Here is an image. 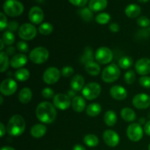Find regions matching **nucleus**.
<instances>
[{
	"label": "nucleus",
	"mask_w": 150,
	"mask_h": 150,
	"mask_svg": "<svg viewBox=\"0 0 150 150\" xmlns=\"http://www.w3.org/2000/svg\"><path fill=\"white\" fill-rule=\"evenodd\" d=\"M142 13V9L140 6L136 4H131L127 6L125 8L126 16L130 18H135L140 16Z\"/></svg>",
	"instance_id": "5701e85b"
},
{
	"label": "nucleus",
	"mask_w": 150,
	"mask_h": 150,
	"mask_svg": "<svg viewBox=\"0 0 150 150\" xmlns=\"http://www.w3.org/2000/svg\"><path fill=\"white\" fill-rule=\"evenodd\" d=\"M110 95L117 100H123L127 96V92L123 86L115 85L110 89Z\"/></svg>",
	"instance_id": "f3484780"
},
{
	"label": "nucleus",
	"mask_w": 150,
	"mask_h": 150,
	"mask_svg": "<svg viewBox=\"0 0 150 150\" xmlns=\"http://www.w3.org/2000/svg\"><path fill=\"white\" fill-rule=\"evenodd\" d=\"M148 150H150V144H149V146H148Z\"/></svg>",
	"instance_id": "052dcab7"
},
{
	"label": "nucleus",
	"mask_w": 150,
	"mask_h": 150,
	"mask_svg": "<svg viewBox=\"0 0 150 150\" xmlns=\"http://www.w3.org/2000/svg\"><path fill=\"white\" fill-rule=\"evenodd\" d=\"M30 77V73L26 68H21L15 73V78L18 81H26Z\"/></svg>",
	"instance_id": "c85d7f7f"
},
{
	"label": "nucleus",
	"mask_w": 150,
	"mask_h": 150,
	"mask_svg": "<svg viewBox=\"0 0 150 150\" xmlns=\"http://www.w3.org/2000/svg\"><path fill=\"white\" fill-rule=\"evenodd\" d=\"M121 71L116 64L107 66L102 73V79L105 83H113L120 78Z\"/></svg>",
	"instance_id": "39448f33"
},
{
	"label": "nucleus",
	"mask_w": 150,
	"mask_h": 150,
	"mask_svg": "<svg viewBox=\"0 0 150 150\" xmlns=\"http://www.w3.org/2000/svg\"><path fill=\"white\" fill-rule=\"evenodd\" d=\"M42 95L45 99H51V98H54V96H55L54 95V91L52 89L48 87H46L42 89Z\"/></svg>",
	"instance_id": "a19ab883"
},
{
	"label": "nucleus",
	"mask_w": 150,
	"mask_h": 150,
	"mask_svg": "<svg viewBox=\"0 0 150 150\" xmlns=\"http://www.w3.org/2000/svg\"><path fill=\"white\" fill-rule=\"evenodd\" d=\"M143 135L144 130L140 124L133 123L127 127V136L132 142H139L143 137Z\"/></svg>",
	"instance_id": "1a4fd4ad"
},
{
	"label": "nucleus",
	"mask_w": 150,
	"mask_h": 150,
	"mask_svg": "<svg viewBox=\"0 0 150 150\" xmlns=\"http://www.w3.org/2000/svg\"><path fill=\"white\" fill-rule=\"evenodd\" d=\"M103 139L105 144L110 147H115L120 143V136L112 130H106L104 131L103 135Z\"/></svg>",
	"instance_id": "4468645a"
},
{
	"label": "nucleus",
	"mask_w": 150,
	"mask_h": 150,
	"mask_svg": "<svg viewBox=\"0 0 150 150\" xmlns=\"http://www.w3.org/2000/svg\"><path fill=\"white\" fill-rule=\"evenodd\" d=\"M0 61H1V69L0 72L4 73L8 69L9 65H10V62L9 61L8 55L6 54L4 51H1L0 53Z\"/></svg>",
	"instance_id": "7c9ffc66"
},
{
	"label": "nucleus",
	"mask_w": 150,
	"mask_h": 150,
	"mask_svg": "<svg viewBox=\"0 0 150 150\" xmlns=\"http://www.w3.org/2000/svg\"><path fill=\"white\" fill-rule=\"evenodd\" d=\"M137 24L141 27H148L150 25V20L146 16H141L137 19Z\"/></svg>",
	"instance_id": "58836bf2"
},
{
	"label": "nucleus",
	"mask_w": 150,
	"mask_h": 150,
	"mask_svg": "<svg viewBox=\"0 0 150 150\" xmlns=\"http://www.w3.org/2000/svg\"><path fill=\"white\" fill-rule=\"evenodd\" d=\"M101 92V86L99 83L91 82L86 84L82 89V95L83 98L88 100H93L99 97Z\"/></svg>",
	"instance_id": "423d86ee"
},
{
	"label": "nucleus",
	"mask_w": 150,
	"mask_h": 150,
	"mask_svg": "<svg viewBox=\"0 0 150 150\" xmlns=\"http://www.w3.org/2000/svg\"><path fill=\"white\" fill-rule=\"evenodd\" d=\"M1 150H16L14 148L11 147V146H3Z\"/></svg>",
	"instance_id": "864d4df0"
},
{
	"label": "nucleus",
	"mask_w": 150,
	"mask_h": 150,
	"mask_svg": "<svg viewBox=\"0 0 150 150\" xmlns=\"http://www.w3.org/2000/svg\"><path fill=\"white\" fill-rule=\"evenodd\" d=\"M110 19H111V16H110V15L108 13H100L95 18V20H96L97 23L101 25L108 23L110 21Z\"/></svg>",
	"instance_id": "e433bc0d"
},
{
	"label": "nucleus",
	"mask_w": 150,
	"mask_h": 150,
	"mask_svg": "<svg viewBox=\"0 0 150 150\" xmlns=\"http://www.w3.org/2000/svg\"><path fill=\"white\" fill-rule=\"evenodd\" d=\"M27 62V57L25 54L21 53V54H16V55L12 57L11 59H10V64L12 67L18 69L26 65Z\"/></svg>",
	"instance_id": "a211bd4d"
},
{
	"label": "nucleus",
	"mask_w": 150,
	"mask_h": 150,
	"mask_svg": "<svg viewBox=\"0 0 150 150\" xmlns=\"http://www.w3.org/2000/svg\"><path fill=\"white\" fill-rule=\"evenodd\" d=\"M0 136H1V138L3 137V136H4V134H5L6 133V128L5 127H4V124H3L2 122L0 123Z\"/></svg>",
	"instance_id": "3c124183"
},
{
	"label": "nucleus",
	"mask_w": 150,
	"mask_h": 150,
	"mask_svg": "<svg viewBox=\"0 0 150 150\" xmlns=\"http://www.w3.org/2000/svg\"><path fill=\"white\" fill-rule=\"evenodd\" d=\"M104 122L109 127L115 125L117 122V116L114 111L108 110L104 115Z\"/></svg>",
	"instance_id": "bb28decb"
},
{
	"label": "nucleus",
	"mask_w": 150,
	"mask_h": 150,
	"mask_svg": "<svg viewBox=\"0 0 150 150\" xmlns=\"http://www.w3.org/2000/svg\"><path fill=\"white\" fill-rule=\"evenodd\" d=\"M109 29L113 32H117L120 31V26L117 23H111L109 25Z\"/></svg>",
	"instance_id": "de8ad7c7"
},
{
	"label": "nucleus",
	"mask_w": 150,
	"mask_h": 150,
	"mask_svg": "<svg viewBox=\"0 0 150 150\" xmlns=\"http://www.w3.org/2000/svg\"><path fill=\"white\" fill-rule=\"evenodd\" d=\"M135 80H136V74L133 70H128L125 74V81L127 84H133L135 82Z\"/></svg>",
	"instance_id": "4c0bfd02"
},
{
	"label": "nucleus",
	"mask_w": 150,
	"mask_h": 150,
	"mask_svg": "<svg viewBox=\"0 0 150 150\" xmlns=\"http://www.w3.org/2000/svg\"><path fill=\"white\" fill-rule=\"evenodd\" d=\"M120 114H121L122 118L126 122H133L136 118V113L130 108H122Z\"/></svg>",
	"instance_id": "cd10ccee"
},
{
	"label": "nucleus",
	"mask_w": 150,
	"mask_h": 150,
	"mask_svg": "<svg viewBox=\"0 0 150 150\" xmlns=\"http://www.w3.org/2000/svg\"><path fill=\"white\" fill-rule=\"evenodd\" d=\"M17 48L22 53H26L29 51V46L24 41H19L17 43Z\"/></svg>",
	"instance_id": "37998d69"
},
{
	"label": "nucleus",
	"mask_w": 150,
	"mask_h": 150,
	"mask_svg": "<svg viewBox=\"0 0 150 150\" xmlns=\"http://www.w3.org/2000/svg\"><path fill=\"white\" fill-rule=\"evenodd\" d=\"M108 5L107 0H90L89 2V8L92 12H99L106 8Z\"/></svg>",
	"instance_id": "412c9836"
},
{
	"label": "nucleus",
	"mask_w": 150,
	"mask_h": 150,
	"mask_svg": "<svg viewBox=\"0 0 150 150\" xmlns=\"http://www.w3.org/2000/svg\"><path fill=\"white\" fill-rule=\"evenodd\" d=\"M73 150H86L83 147L82 145L81 144H76L74 146H73Z\"/></svg>",
	"instance_id": "603ef678"
},
{
	"label": "nucleus",
	"mask_w": 150,
	"mask_h": 150,
	"mask_svg": "<svg viewBox=\"0 0 150 150\" xmlns=\"http://www.w3.org/2000/svg\"><path fill=\"white\" fill-rule=\"evenodd\" d=\"M83 142L86 146L89 147H95L99 144V139L98 136L94 134H88L83 138Z\"/></svg>",
	"instance_id": "c756f323"
},
{
	"label": "nucleus",
	"mask_w": 150,
	"mask_h": 150,
	"mask_svg": "<svg viewBox=\"0 0 150 150\" xmlns=\"http://www.w3.org/2000/svg\"><path fill=\"white\" fill-rule=\"evenodd\" d=\"M0 16H1V21H0V30L3 31L6 27H7V19L5 15L3 13H0Z\"/></svg>",
	"instance_id": "c03bdc74"
},
{
	"label": "nucleus",
	"mask_w": 150,
	"mask_h": 150,
	"mask_svg": "<svg viewBox=\"0 0 150 150\" xmlns=\"http://www.w3.org/2000/svg\"><path fill=\"white\" fill-rule=\"evenodd\" d=\"M26 128V122L23 117L15 114L9 120L7 125V132L10 136H19L23 134Z\"/></svg>",
	"instance_id": "f03ea898"
},
{
	"label": "nucleus",
	"mask_w": 150,
	"mask_h": 150,
	"mask_svg": "<svg viewBox=\"0 0 150 150\" xmlns=\"http://www.w3.org/2000/svg\"><path fill=\"white\" fill-rule=\"evenodd\" d=\"M72 4L77 7H83L88 2V0H68Z\"/></svg>",
	"instance_id": "a18cd8bd"
},
{
	"label": "nucleus",
	"mask_w": 150,
	"mask_h": 150,
	"mask_svg": "<svg viewBox=\"0 0 150 150\" xmlns=\"http://www.w3.org/2000/svg\"><path fill=\"white\" fill-rule=\"evenodd\" d=\"M136 72L141 76H146L150 73V59L149 58H142L135 64Z\"/></svg>",
	"instance_id": "2eb2a0df"
},
{
	"label": "nucleus",
	"mask_w": 150,
	"mask_h": 150,
	"mask_svg": "<svg viewBox=\"0 0 150 150\" xmlns=\"http://www.w3.org/2000/svg\"><path fill=\"white\" fill-rule=\"evenodd\" d=\"M37 35V29L32 23L22 24L18 29V36L23 40H31Z\"/></svg>",
	"instance_id": "0eeeda50"
},
{
	"label": "nucleus",
	"mask_w": 150,
	"mask_h": 150,
	"mask_svg": "<svg viewBox=\"0 0 150 150\" xmlns=\"http://www.w3.org/2000/svg\"><path fill=\"white\" fill-rule=\"evenodd\" d=\"M139 122H140L141 124H144L145 122V119L144 118H142L139 120Z\"/></svg>",
	"instance_id": "4d7b16f0"
},
{
	"label": "nucleus",
	"mask_w": 150,
	"mask_h": 150,
	"mask_svg": "<svg viewBox=\"0 0 150 150\" xmlns=\"http://www.w3.org/2000/svg\"><path fill=\"white\" fill-rule=\"evenodd\" d=\"M44 18V13L42 9L38 6H34L29 12V19L34 24H40Z\"/></svg>",
	"instance_id": "dca6fc26"
},
{
	"label": "nucleus",
	"mask_w": 150,
	"mask_h": 150,
	"mask_svg": "<svg viewBox=\"0 0 150 150\" xmlns=\"http://www.w3.org/2000/svg\"><path fill=\"white\" fill-rule=\"evenodd\" d=\"M85 70L86 73L92 76H97L100 73V67L97 62L94 61L89 62L85 64Z\"/></svg>",
	"instance_id": "b1692460"
},
{
	"label": "nucleus",
	"mask_w": 150,
	"mask_h": 150,
	"mask_svg": "<svg viewBox=\"0 0 150 150\" xmlns=\"http://www.w3.org/2000/svg\"><path fill=\"white\" fill-rule=\"evenodd\" d=\"M61 73L62 76H64V77L69 78L73 75V73H74V69L72 67H70V66H66V67H64L62 69Z\"/></svg>",
	"instance_id": "ea45409f"
},
{
	"label": "nucleus",
	"mask_w": 150,
	"mask_h": 150,
	"mask_svg": "<svg viewBox=\"0 0 150 150\" xmlns=\"http://www.w3.org/2000/svg\"><path fill=\"white\" fill-rule=\"evenodd\" d=\"M95 59L100 64H108L113 59V52L107 47H100L95 51Z\"/></svg>",
	"instance_id": "6e6552de"
},
{
	"label": "nucleus",
	"mask_w": 150,
	"mask_h": 150,
	"mask_svg": "<svg viewBox=\"0 0 150 150\" xmlns=\"http://www.w3.org/2000/svg\"><path fill=\"white\" fill-rule=\"evenodd\" d=\"M101 111H102V107L99 103H97L89 104L86 108V114L91 117H95L98 116L100 114Z\"/></svg>",
	"instance_id": "a878e982"
},
{
	"label": "nucleus",
	"mask_w": 150,
	"mask_h": 150,
	"mask_svg": "<svg viewBox=\"0 0 150 150\" xmlns=\"http://www.w3.org/2000/svg\"><path fill=\"white\" fill-rule=\"evenodd\" d=\"M60 76H61V73L58 68L55 67H50L44 72L42 79L45 83L51 85L57 83L59 80Z\"/></svg>",
	"instance_id": "9d476101"
},
{
	"label": "nucleus",
	"mask_w": 150,
	"mask_h": 150,
	"mask_svg": "<svg viewBox=\"0 0 150 150\" xmlns=\"http://www.w3.org/2000/svg\"><path fill=\"white\" fill-rule=\"evenodd\" d=\"M75 95H76V94H75V91H69L68 92V96L70 97V98L74 97Z\"/></svg>",
	"instance_id": "5fc2aeb1"
},
{
	"label": "nucleus",
	"mask_w": 150,
	"mask_h": 150,
	"mask_svg": "<svg viewBox=\"0 0 150 150\" xmlns=\"http://www.w3.org/2000/svg\"><path fill=\"white\" fill-rule=\"evenodd\" d=\"M138 1L141 3H146L147 2V1H149V0H138Z\"/></svg>",
	"instance_id": "13d9d810"
},
{
	"label": "nucleus",
	"mask_w": 150,
	"mask_h": 150,
	"mask_svg": "<svg viewBox=\"0 0 150 150\" xmlns=\"http://www.w3.org/2000/svg\"><path fill=\"white\" fill-rule=\"evenodd\" d=\"M36 116L41 122L44 124H51L57 117L55 106L47 101L40 103L36 108Z\"/></svg>",
	"instance_id": "f257e3e1"
},
{
	"label": "nucleus",
	"mask_w": 150,
	"mask_h": 150,
	"mask_svg": "<svg viewBox=\"0 0 150 150\" xmlns=\"http://www.w3.org/2000/svg\"><path fill=\"white\" fill-rule=\"evenodd\" d=\"M133 105L138 109H145L150 106V96L144 93L136 95L133 99Z\"/></svg>",
	"instance_id": "ddd939ff"
},
{
	"label": "nucleus",
	"mask_w": 150,
	"mask_h": 150,
	"mask_svg": "<svg viewBox=\"0 0 150 150\" xmlns=\"http://www.w3.org/2000/svg\"><path fill=\"white\" fill-rule=\"evenodd\" d=\"M72 107L76 112L81 113L86 108V101L81 96H76L72 100Z\"/></svg>",
	"instance_id": "aec40b11"
},
{
	"label": "nucleus",
	"mask_w": 150,
	"mask_h": 150,
	"mask_svg": "<svg viewBox=\"0 0 150 150\" xmlns=\"http://www.w3.org/2000/svg\"><path fill=\"white\" fill-rule=\"evenodd\" d=\"M0 42H1V46H0V51H2V50L4 49V42H3L2 40H0Z\"/></svg>",
	"instance_id": "6e6d98bb"
},
{
	"label": "nucleus",
	"mask_w": 150,
	"mask_h": 150,
	"mask_svg": "<svg viewBox=\"0 0 150 150\" xmlns=\"http://www.w3.org/2000/svg\"><path fill=\"white\" fill-rule=\"evenodd\" d=\"M5 52L7 55L12 56L16 53V48H15L13 46H8L7 48H6Z\"/></svg>",
	"instance_id": "09e8293b"
},
{
	"label": "nucleus",
	"mask_w": 150,
	"mask_h": 150,
	"mask_svg": "<svg viewBox=\"0 0 150 150\" xmlns=\"http://www.w3.org/2000/svg\"><path fill=\"white\" fill-rule=\"evenodd\" d=\"M47 132V127L45 125L43 124H37L32 126L31 128L30 133L31 135L34 138L39 139V138L42 137L45 135Z\"/></svg>",
	"instance_id": "4be33fe9"
},
{
	"label": "nucleus",
	"mask_w": 150,
	"mask_h": 150,
	"mask_svg": "<svg viewBox=\"0 0 150 150\" xmlns=\"http://www.w3.org/2000/svg\"><path fill=\"white\" fill-rule=\"evenodd\" d=\"M15 39H16L15 35L10 31H6L3 34L2 38H1V40L4 42V44L7 45H11L15 42Z\"/></svg>",
	"instance_id": "f704fd0d"
},
{
	"label": "nucleus",
	"mask_w": 150,
	"mask_h": 150,
	"mask_svg": "<svg viewBox=\"0 0 150 150\" xmlns=\"http://www.w3.org/2000/svg\"><path fill=\"white\" fill-rule=\"evenodd\" d=\"M32 92L29 88L24 87L19 92L18 100L21 103L27 104L32 100Z\"/></svg>",
	"instance_id": "393cba45"
},
{
	"label": "nucleus",
	"mask_w": 150,
	"mask_h": 150,
	"mask_svg": "<svg viewBox=\"0 0 150 150\" xmlns=\"http://www.w3.org/2000/svg\"><path fill=\"white\" fill-rule=\"evenodd\" d=\"M23 5L17 0H7L3 5V10L7 16L17 17L23 13Z\"/></svg>",
	"instance_id": "7ed1b4c3"
},
{
	"label": "nucleus",
	"mask_w": 150,
	"mask_h": 150,
	"mask_svg": "<svg viewBox=\"0 0 150 150\" xmlns=\"http://www.w3.org/2000/svg\"><path fill=\"white\" fill-rule=\"evenodd\" d=\"M139 83L141 86L146 89H150V77L146 76H142L139 79Z\"/></svg>",
	"instance_id": "79ce46f5"
},
{
	"label": "nucleus",
	"mask_w": 150,
	"mask_h": 150,
	"mask_svg": "<svg viewBox=\"0 0 150 150\" xmlns=\"http://www.w3.org/2000/svg\"><path fill=\"white\" fill-rule=\"evenodd\" d=\"M144 130L145 133H146L147 136H150V121L147 122L145 124L144 128Z\"/></svg>",
	"instance_id": "8fccbe9b"
},
{
	"label": "nucleus",
	"mask_w": 150,
	"mask_h": 150,
	"mask_svg": "<svg viewBox=\"0 0 150 150\" xmlns=\"http://www.w3.org/2000/svg\"><path fill=\"white\" fill-rule=\"evenodd\" d=\"M49 57V52L47 48L40 46L32 50L29 54V59L33 63L40 64L45 62Z\"/></svg>",
	"instance_id": "20e7f679"
},
{
	"label": "nucleus",
	"mask_w": 150,
	"mask_h": 150,
	"mask_svg": "<svg viewBox=\"0 0 150 150\" xmlns=\"http://www.w3.org/2000/svg\"><path fill=\"white\" fill-rule=\"evenodd\" d=\"M53 29V25L51 23H48V22H45V23H41V25H40L39 26V32L42 35H49L50 34L52 33Z\"/></svg>",
	"instance_id": "473e14b6"
},
{
	"label": "nucleus",
	"mask_w": 150,
	"mask_h": 150,
	"mask_svg": "<svg viewBox=\"0 0 150 150\" xmlns=\"http://www.w3.org/2000/svg\"><path fill=\"white\" fill-rule=\"evenodd\" d=\"M0 101H1V102H0V105H2V103H3V98H2V96L0 97Z\"/></svg>",
	"instance_id": "bf43d9fd"
},
{
	"label": "nucleus",
	"mask_w": 150,
	"mask_h": 150,
	"mask_svg": "<svg viewBox=\"0 0 150 150\" xmlns=\"http://www.w3.org/2000/svg\"><path fill=\"white\" fill-rule=\"evenodd\" d=\"M79 15L83 21L89 22L93 19V13L92 11L88 7H83L79 10Z\"/></svg>",
	"instance_id": "72a5a7b5"
},
{
	"label": "nucleus",
	"mask_w": 150,
	"mask_h": 150,
	"mask_svg": "<svg viewBox=\"0 0 150 150\" xmlns=\"http://www.w3.org/2000/svg\"><path fill=\"white\" fill-rule=\"evenodd\" d=\"M18 84L16 81L12 79H6L1 82L0 91L4 96H10L16 92Z\"/></svg>",
	"instance_id": "9b49d317"
},
{
	"label": "nucleus",
	"mask_w": 150,
	"mask_h": 150,
	"mask_svg": "<svg viewBox=\"0 0 150 150\" xmlns=\"http://www.w3.org/2000/svg\"><path fill=\"white\" fill-rule=\"evenodd\" d=\"M93 54L90 47H86L83 51V54L81 57V62L83 63H87L89 62L93 61Z\"/></svg>",
	"instance_id": "c9c22d12"
},
{
	"label": "nucleus",
	"mask_w": 150,
	"mask_h": 150,
	"mask_svg": "<svg viewBox=\"0 0 150 150\" xmlns=\"http://www.w3.org/2000/svg\"><path fill=\"white\" fill-rule=\"evenodd\" d=\"M7 29H8V31H10V32H15L18 29V23L17 21H10V23L7 25Z\"/></svg>",
	"instance_id": "49530a36"
},
{
	"label": "nucleus",
	"mask_w": 150,
	"mask_h": 150,
	"mask_svg": "<svg viewBox=\"0 0 150 150\" xmlns=\"http://www.w3.org/2000/svg\"><path fill=\"white\" fill-rule=\"evenodd\" d=\"M53 103L54 106L59 109L66 110L69 108L72 103L70 102V98L68 95L63 93H58L53 98Z\"/></svg>",
	"instance_id": "f8f14e48"
},
{
	"label": "nucleus",
	"mask_w": 150,
	"mask_h": 150,
	"mask_svg": "<svg viewBox=\"0 0 150 150\" xmlns=\"http://www.w3.org/2000/svg\"><path fill=\"white\" fill-rule=\"evenodd\" d=\"M133 64V59L130 57H123L122 58H120L118 61V64L122 69H125V70H127V69L130 68Z\"/></svg>",
	"instance_id": "2f4dec72"
},
{
	"label": "nucleus",
	"mask_w": 150,
	"mask_h": 150,
	"mask_svg": "<svg viewBox=\"0 0 150 150\" xmlns=\"http://www.w3.org/2000/svg\"><path fill=\"white\" fill-rule=\"evenodd\" d=\"M84 78L81 75H76L70 81V87L75 92H79L84 87Z\"/></svg>",
	"instance_id": "6ab92c4d"
}]
</instances>
